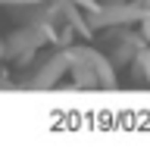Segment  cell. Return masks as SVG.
<instances>
[{"mask_svg":"<svg viewBox=\"0 0 150 153\" xmlns=\"http://www.w3.org/2000/svg\"><path fill=\"white\" fill-rule=\"evenodd\" d=\"M103 3H122V0H103Z\"/></svg>","mask_w":150,"mask_h":153,"instance_id":"cell-2","label":"cell"},{"mask_svg":"<svg viewBox=\"0 0 150 153\" xmlns=\"http://www.w3.org/2000/svg\"><path fill=\"white\" fill-rule=\"evenodd\" d=\"M69 69H72V50L47 53V56L41 59V66L31 72L28 85H31V88H50V85H56V81L69 72Z\"/></svg>","mask_w":150,"mask_h":153,"instance_id":"cell-1","label":"cell"}]
</instances>
